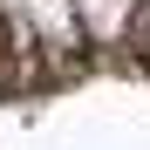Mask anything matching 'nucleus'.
Listing matches in <instances>:
<instances>
[{
  "label": "nucleus",
  "mask_w": 150,
  "mask_h": 150,
  "mask_svg": "<svg viewBox=\"0 0 150 150\" xmlns=\"http://www.w3.org/2000/svg\"><path fill=\"white\" fill-rule=\"evenodd\" d=\"M0 55H7V14H0Z\"/></svg>",
  "instance_id": "obj_4"
},
{
  "label": "nucleus",
  "mask_w": 150,
  "mask_h": 150,
  "mask_svg": "<svg viewBox=\"0 0 150 150\" xmlns=\"http://www.w3.org/2000/svg\"><path fill=\"white\" fill-rule=\"evenodd\" d=\"M137 48L150 55V0H143V21H137Z\"/></svg>",
  "instance_id": "obj_3"
},
{
  "label": "nucleus",
  "mask_w": 150,
  "mask_h": 150,
  "mask_svg": "<svg viewBox=\"0 0 150 150\" xmlns=\"http://www.w3.org/2000/svg\"><path fill=\"white\" fill-rule=\"evenodd\" d=\"M75 7H82V34H89V48H123V41H137L143 0H75Z\"/></svg>",
  "instance_id": "obj_2"
},
{
  "label": "nucleus",
  "mask_w": 150,
  "mask_h": 150,
  "mask_svg": "<svg viewBox=\"0 0 150 150\" xmlns=\"http://www.w3.org/2000/svg\"><path fill=\"white\" fill-rule=\"evenodd\" d=\"M7 21H14V28H28V34L48 48V62H55V68H68V62L89 48V34H82V7H75V0H7Z\"/></svg>",
  "instance_id": "obj_1"
}]
</instances>
